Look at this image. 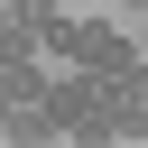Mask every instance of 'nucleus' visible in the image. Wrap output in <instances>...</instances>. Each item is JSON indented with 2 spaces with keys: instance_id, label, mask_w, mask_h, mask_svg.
<instances>
[{
  "instance_id": "7ed1b4c3",
  "label": "nucleus",
  "mask_w": 148,
  "mask_h": 148,
  "mask_svg": "<svg viewBox=\"0 0 148 148\" xmlns=\"http://www.w3.org/2000/svg\"><path fill=\"white\" fill-rule=\"evenodd\" d=\"M139 9H148V0H139Z\"/></svg>"
},
{
  "instance_id": "f257e3e1",
  "label": "nucleus",
  "mask_w": 148,
  "mask_h": 148,
  "mask_svg": "<svg viewBox=\"0 0 148 148\" xmlns=\"http://www.w3.org/2000/svg\"><path fill=\"white\" fill-rule=\"evenodd\" d=\"M0 130H18V139H65L56 111H46V65H37V56H0Z\"/></svg>"
},
{
  "instance_id": "f03ea898",
  "label": "nucleus",
  "mask_w": 148,
  "mask_h": 148,
  "mask_svg": "<svg viewBox=\"0 0 148 148\" xmlns=\"http://www.w3.org/2000/svg\"><path fill=\"white\" fill-rule=\"evenodd\" d=\"M56 65H92V74H130L139 65V46L111 28V18H65L56 28Z\"/></svg>"
}]
</instances>
